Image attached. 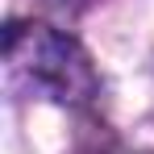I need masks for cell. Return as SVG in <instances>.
<instances>
[]
</instances>
